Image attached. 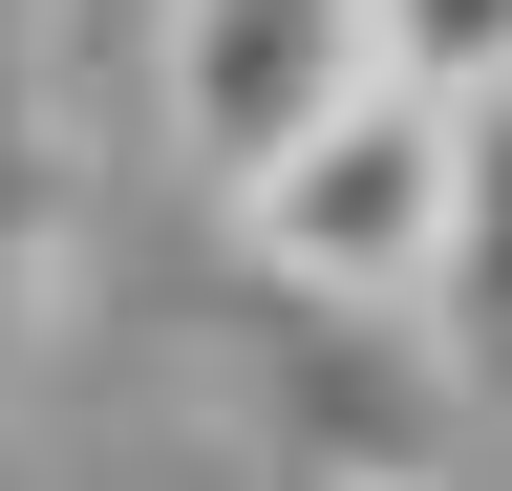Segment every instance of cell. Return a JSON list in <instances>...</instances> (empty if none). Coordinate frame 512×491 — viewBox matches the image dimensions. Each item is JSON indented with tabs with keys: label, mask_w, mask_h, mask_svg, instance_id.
Masks as SVG:
<instances>
[{
	"label": "cell",
	"mask_w": 512,
	"mask_h": 491,
	"mask_svg": "<svg viewBox=\"0 0 512 491\" xmlns=\"http://www.w3.org/2000/svg\"><path fill=\"white\" fill-rule=\"evenodd\" d=\"M363 491H427V470H363Z\"/></svg>",
	"instance_id": "8992f818"
},
{
	"label": "cell",
	"mask_w": 512,
	"mask_h": 491,
	"mask_svg": "<svg viewBox=\"0 0 512 491\" xmlns=\"http://www.w3.org/2000/svg\"><path fill=\"white\" fill-rule=\"evenodd\" d=\"M64 257V0H0V342L43 321Z\"/></svg>",
	"instance_id": "277c9868"
},
{
	"label": "cell",
	"mask_w": 512,
	"mask_h": 491,
	"mask_svg": "<svg viewBox=\"0 0 512 491\" xmlns=\"http://www.w3.org/2000/svg\"><path fill=\"white\" fill-rule=\"evenodd\" d=\"M363 65H406L427 107H470V86H512V0H363Z\"/></svg>",
	"instance_id": "5b68a950"
},
{
	"label": "cell",
	"mask_w": 512,
	"mask_h": 491,
	"mask_svg": "<svg viewBox=\"0 0 512 491\" xmlns=\"http://www.w3.org/2000/svg\"><path fill=\"white\" fill-rule=\"evenodd\" d=\"M150 86H171V150L235 193L299 107L363 86V0H150Z\"/></svg>",
	"instance_id": "7a4b0ae2"
},
{
	"label": "cell",
	"mask_w": 512,
	"mask_h": 491,
	"mask_svg": "<svg viewBox=\"0 0 512 491\" xmlns=\"http://www.w3.org/2000/svg\"><path fill=\"white\" fill-rule=\"evenodd\" d=\"M406 321L470 363V385H512V86L448 107V235H427V299Z\"/></svg>",
	"instance_id": "3957f363"
},
{
	"label": "cell",
	"mask_w": 512,
	"mask_h": 491,
	"mask_svg": "<svg viewBox=\"0 0 512 491\" xmlns=\"http://www.w3.org/2000/svg\"><path fill=\"white\" fill-rule=\"evenodd\" d=\"M427 235H448V107L406 65H363L342 107H299V129L235 171V257L278 299H320V321H406Z\"/></svg>",
	"instance_id": "6da1fadb"
}]
</instances>
